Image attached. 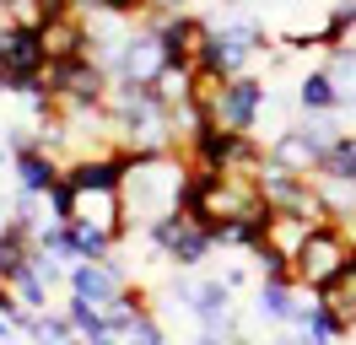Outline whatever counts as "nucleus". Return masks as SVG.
<instances>
[{"label": "nucleus", "mask_w": 356, "mask_h": 345, "mask_svg": "<svg viewBox=\"0 0 356 345\" xmlns=\"http://www.w3.org/2000/svg\"><path fill=\"white\" fill-rule=\"evenodd\" d=\"M189 184V157L184 151H130V168H124V211L130 227H152L162 216L178 211Z\"/></svg>", "instance_id": "f257e3e1"}, {"label": "nucleus", "mask_w": 356, "mask_h": 345, "mask_svg": "<svg viewBox=\"0 0 356 345\" xmlns=\"http://www.w3.org/2000/svg\"><path fill=\"white\" fill-rule=\"evenodd\" d=\"M356 259V232L351 227H340V221H324V227H313L308 243H302V254L291 259V275H297V286L302 291H330L334 280L351 270Z\"/></svg>", "instance_id": "f03ea898"}, {"label": "nucleus", "mask_w": 356, "mask_h": 345, "mask_svg": "<svg viewBox=\"0 0 356 345\" xmlns=\"http://www.w3.org/2000/svg\"><path fill=\"white\" fill-rule=\"evenodd\" d=\"M270 97L265 76H232V81H216V76H200V103L211 108V125L216 129H238V135H254L259 129V108Z\"/></svg>", "instance_id": "7ed1b4c3"}, {"label": "nucleus", "mask_w": 356, "mask_h": 345, "mask_svg": "<svg viewBox=\"0 0 356 345\" xmlns=\"http://www.w3.org/2000/svg\"><path fill=\"white\" fill-rule=\"evenodd\" d=\"M334 135H340V125H330V113H324V119L302 113V119H297L286 135H275L265 151H270V162H275V168L313 178V172H318V162H324V151L334 146Z\"/></svg>", "instance_id": "20e7f679"}, {"label": "nucleus", "mask_w": 356, "mask_h": 345, "mask_svg": "<svg viewBox=\"0 0 356 345\" xmlns=\"http://www.w3.org/2000/svg\"><path fill=\"white\" fill-rule=\"evenodd\" d=\"M49 81H54L60 108H103V103H108V86H113V70L103 60L81 54V60L49 65Z\"/></svg>", "instance_id": "39448f33"}, {"label": "nucleus", "mask_w": 356, "mask_h": 345, "mask_svg": "<svg viewBox=\"0 0 356 345\" xmlns=\"http://www.w3.org/2000/svg\"><path fill=\"white\" fill-rule=\"evenodd\" d=\"M27 76H49V49L38 27H17L0 17V92H11Z\"/></svg>", "instance_id": "423d86ee"}, {"label": "nucleus", "mask_w": 356, "mask_h": 345, "mask_svg": "<svg viewBox=\"0 0 356 345\" xmlns=\"http://www.w3.org/2000/svg\"><path fill=\"white\" fill-rule=\"evenodd\" d=\"M108 70H113V81H140V86H152L156 76L168 70V49H162V38L146 27V17L130 27V38H124V49H119V60H113Z\"/></svg>", "instance_id": "0eeeda50"}, {"label": "nucleus", "mask_w": 356, "mask_h": 345, "mask_svg": "<svg viewBox=\"0 0 356 345\" xmlns=\"http://www.w3.org/2000/svg\"><path fill=\"white\" fill-rule=\"evenodd\" d=\"M124 286H130V280H124V264H119V259H81V264H70V280H65L70 297L92 302L97 313H103Z\"/></svg>", "instance_id": "6e6552de"}, {"label": "nucleus", "mask_w": 356, "mask_h": 345, "mask_svg": "<svg viewBox=\"0 0 356 345\" xmlns=\"http://www.w3.org/2000/svg\"><path fill=\"white\" fill-rule=\"evenodd\" d=\"M178 302H189V313L200 319V329L238 335V329H232V286H227L222 275H211V280H178Z\"/></svg>", "instance_id": "1a4fd4ad"}, {"label": "nucleus", "mask_w": 356, "mask_h": 345, "mask_svg": "<svg viewBox=\"0 0 356 345\" xmlns=\"http://www.w3.org/2000/svg\"><path fill=\"white\" fill-rule=\"evenodd\" d=\"M11 172H17V189L49 194L65 184V157H54L44 146H22V151H11Z\"/></svg>", "instance_id": "9d476101"}, {"label": "nucleus", "mask_w": 356, "mask_h": 345, "mask_svg": "<svg viewBox=\"0 0 356 345\" xmlns=\"http://www.w3.org/2000/svg\"><path fill=\"white\" fill-rule=\"evenodd\" d=\"M313 302V291H302L297 280H259L254 286V313L265 323H297V313Z\"/></svg>", "instance_id": "9b49d317"}, {"label": "nucleus", "mask_w": 356, "mask_h": 345, "mask_svg": "<svg viewBox=\"0 0 356 345\" xmlns=\"http://www.w3.org/2000/svg\"><path fill=\"white\" fill-rule=\"evenodd\" d=\"M44 49H49V65L92 54V22L81 17V11H65V17L44 22Z\"/></svg>", "instance_id": "f8f14e48"}, {"label": "nucleus", "mask_w": 356, "mask_h": 345, "mask_svg": "<svg viewBox=\"0 0 356 345\" xmlns=\"http://www.w3.org/2000/svg\"><path fill=\"white\" fill-rule=\"evenodd\" d=\"M291 97H297V113H313V119H324V113H340V86H334V76L324 70V65L302 70Z\"/></svg>", "instance_id": "ddd939ff"}, {"label": "nucleus", "mask_w": 356, "mask_h": 345, "mask_svg": "<svg viewBox=\"0 0 356 345\" xmlns=\"http://www.w3.org/2000/svg\"><path fill=\"white\" fill-rule=\"evenodd\" d=\"M33 254H38V237H33V227H22V221H6V232H0V280L11 286V280H17L27 264H33Z\"/></svg>", "instance_id": "4468645a"}, {"label": "nucleus", "mask_w": 356, "mask_h": 345, "mask_svg": "<svg viewBox=\"0 0 356 345\" xmlns=\"http://www.w3.org/2000/svg\"><path fill=\"white\" fill-rule=\"evenodd\" d=\"M17 329H22L33 345H81L65 313H27L22 307V313H17Z\"/></svg>", "instance_id": "2eb2a0df"}, {"label": "nucleus", "mask_w": 356, "mask_h": 345, "mask_svg": "<svg viewBox=\"0 0 356 345\" xmlns=\"http://www.w3.org/2000/svg\"><path fill=\"white\" fill-rule=\"evenodd\" d=\"M211 248H216L211 227L189 221V227H184V232L168 243V264H178V270H195V264H205V259H211Z\"/></svg>", "instance_id": "dca6fc26"}, {"label": "nucleus", "mask_w": 356, "mask_h": 345, "mask_svg": "<svg viewBox=\"0 0 356 345\" xmlns=\"http://www.w3.org/2000/svg\"><path fill=\"white\" fill-rule=\"evenodd\" d=\"M308 232H313V221H308V216H291V211H270V232H265V243L275 248V254L297 259V254H302V243H308Z\"/></svg>", "instance_id": "f3484780"}, {"label": "nucleus", "mask_w": 356, "mask_h": 345, "mask_svg": "<svg viewBox=\"0 0 356 345\" xmlns=\"http://www.w3.org/2000/svg\"><path fill=\"white\" fill-rule=\"evenodd\" d=\"M146 313H152V307H146V291H140V286H124V291H119V297L103 307V319H108V335H130V329L146 319Z\"/></svg>", "instance_id": "a211bd4d"}, {"label": "nucleus", "mask_w": 356, "mask_h": 345, "mask_svg": "<svg viewBox=\"0 0 356 345\" xmlns=\"http://www.w3.org/2000/svg\"><path fill=\"white\" fill-rule=\"evenodd\" d=\"M60 313L70 319V329H76V340H81V345H92V340H103V335H108V319H103L92 302H81V297H65Z\"/></svg>", "instance_id": "6ab92c4d"}, {"label": "nucleus", "mask_w": 356, "mask_h": 345, "mask_svg": "<svg viewBox=\"0 0 356 345\" xmlns=\"http://www.w3.org/2000/svg\"><path fill=\"white\" fill-rule=\"evenodd\" d=\"M313 178H356V135H351V129L334 135V146L324 151V162H318Z\"/></svg>", "instance_id": "aec40b11"}, {"label": "nucleus", "mask_w": 356, "mask_h": 345, "mask_svg": "<svg viewBox=\"0 0 356 345\" xmlns=\"http://www.w3.org/2000/svg\"><path fill=\"white\" fill-rule=\"evenodd\" d=\"M70 243H76V264H81V259H113V248H119V237L97 232L87 221H70Z\"/></svg>", "instance_id": "412c9836"}, {"label": "nucleus", "mask_w": 356, "mask_h": 345, "mask_svg": "<svg viewBox=\"0 0 356 345\" xmlns=\"http://www.w3.org/2000/svg\"><path fill=\"white\" fill-rule=\"evenodd\" d=\"M11 291H17V302H22L27 313H49V291H54V286L38 275V264H27L22 275L11 280Z\"/></svg>", "instance_id": "4be33fe9"}, {"label": "nucleus", "mask_w": 356, "mask_h": 345, "mask_svg": "<svg viewBox=\"0 0 356 345\" xmlns=\"http://www.w3.org/2000/svg\"><path fill=\"white\" fill-rule=\"evenodd\" d=\"M119 345H168V335H162V323H156L152 313H146V319L135 323L130 335H119Z\"/></svg>", "instance_id": "5701e85b"}, {"label": "nucleus", "mask_w": 356, "mask_h": 345, "mask_svg": "<svg viewBox=\"0 0 356 345\" xmlns=\"http://www.w3.org/2000/svg\"><path fill=\"white\" fill-rule=\"evenodd\" d=\"M195 345H248V340H238V335H222V329H200V335H195Z\"/></svg>", "instance_id": "b1692460"}, {"label": "nucleus", "mask_w": 356, "mask_h": 345, "mask_svg": "<svg viewBox=\"0 0 356 345\" xmlns=\"http://www.w3.org/2000/svg\"><path fill=\"white\" fill-rule=\"evenodd\" d=\"M200 0H146V11H195Z\"/></svg>", "instance_id": "393cba45"}, {"label": "nucleus", "mask_w": 356, "mask_h": 345, "mask_svg": "<svg viewBox=\"0 0 356 345\" xmlns=\"http://www.w3.org/2000/svg\"><path fill=\"white\" fill-rule=\"evenodd\" d=\"M76 11H81V17H97V11H108V0H76Z\"/></svg>", "instance_id": "a878e982"}, {"label": "nucleus", "mask_w": 356, "mask_h": 345, "mask_svg": "<svg viewBox=\"0 0 356 345\" xmlns=\"http://www.w3.org/2000/svg\"><path fill=\"white\" fill-rule=\"evenodd\" d=\"M17 335H22L17 323H11V319H0V345H11V340H17Z\"/></svg>", "instance_id": "bb28decb"}, {"label": "nucleus", "mask_w": 356, "mask_h": 345, "mask_svg": "<svg viewBox=\"0 0 356 345\" xmlns=\"http://www.w3.org/2000/svg\"><path fill=\"white\" fill-rule=\"evenodd\" d=\"M6 151H11V141H6V129H0V168H6Z\"/></svg>", "instance_id": "cd10ccee"}, {"label": "nucleus", "mask_w": 356, "mask_h": 345, "mask_svg": "<svg viewBox=\"0 0 356 345\" xmlns=\"http://www.w3.org/2000/svg\"><path fill=\"white\" fill-rule=\"evenodd\" d=\"M0 232H6V216H0Z\"/></svg>", "instance_id": "c85d7f7f"}, {"label": "nucleus", "mask_w": 356, "mask_h": 345, "mask_svg": "<svg viewBox=\"0 0 356 345\" xmlns=\"http://www.w3.org/2000/svg\"><path fill=\"white\" fill-rule=\"evenodd\" d=\"M0 17H6V0H0Z\"/></svg>", "instance_id": "c756f323"}]
</instances>
